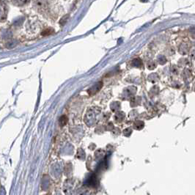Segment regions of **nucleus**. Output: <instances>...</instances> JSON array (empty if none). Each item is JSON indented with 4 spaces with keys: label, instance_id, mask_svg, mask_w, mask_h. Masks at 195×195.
Returning a JSON list of instances; mask_svg holds the SVG:
<instances>
[{
    "label": "nucleus",
    "instance_id": "nucleus-5",
    "mask_svg": "<svg viewBox=\"0 0 195 195\" xmlns=\"http://www.w3.org/2000/svg\"><path fill=\"white\" fill-rule=\"evenodd\" d=\"M166 62V58L164 57V56H160L159 57V62L160 63V64H161V65H164L165 62Z\"/></svg>",
    "mask_w": 195,
    "mask_h": 195
},
{
    "label": "nucleus",
    "instance_id": "nucleus-4",
    "mask_svg": "<svg viewBox=\"0 0 195 195\" xmlns=\"http://www.w3.org/2000/svg\"><path fill=\"white\" fill-rule=\"evenodd\" d=\"M5 8H6V5L3 4V2H2V5H1V17H2V19L3 16H4V14H3V13H5L7 14V10L5 9Z\"/></svg>",
    "mask_w": 195,
    "mask_h": 195
},
{
    "label": "nucleus",
    "instance_id": "nucleus-1",
    "mask_svg": "<svg viewBox=\"0 0 195 195\" xmlns=\"http://www.w3.org/2000/svg\"><path fill=\"white\" fill-rule=\"evenodd\" d=\"M102 87V83L101 82H98L97 84H96V85H94L93 87H92L89 90V93H90V94H95V93H96L100 89H101V87Z\"/></svg>",
    "mask_w": 195,
    "mask_h": 195
},
{
    "label": "nucleus",
    "instance_id": "nucleus-3",
    "mask_svg": "<svg viewBox=\"0 0 195 195\" xmlns=\"http://www.w3.org/2000/svg\"><path fill=\"white\" fill-rule=\"evenodd\" d=\"M132 65L135 67H141L142 66V62L140 59H139V58H136V59H134V60L132 61Z\"/></svg>",
    "mask_w": 195,
    "mask_h": 195
},
{
    "label": "nucleus",
    "instance_id": "nucleus-2",
    "mask_svg": "<svg viewBox=\"0 0 195 195\" xmlns=\"http://www.w3.org/2000/svg\"><path fill=\"white\" fill-rule=\"evenodd\" d=\"M12 2L13 4L16 5L21 6L27 4L29 2V0H12Z\"/></svg>",
    "mask_w": 195,
    "mask_h": 195
},
{
    "label": "nucleus",
    "instance_id": "nucleus-6",
    "mask_svg": "<svg viewBox=\"0 0 195 195\" xmlns=\"http://www.w3.org/2000/svg\"><path fill=\"white\" fill-rule=\"evenodd\" d=\"M52 32L53 30H51V29H47L46 30H44L43 32L42 35H51Z\"/></svg>",
    "mask_w": 195,
    "mask_h": 195
}]
</instances>
